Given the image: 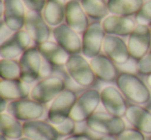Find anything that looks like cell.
<instances>
[{
  "label": "cell",
  "mask_w": 151,
  "mask_h": 140,
  "mask_svg": "<svg viewBox=\"0 0 151 140\" xmlns=\"http://www.w3.org/2000/svg\"><path fill=\"white\" fill-rule=\"evenodd\" d=\"M148 140H151V135H149V138H148Z\"/></svg>",
  "instance_id": "60d3db41"
},
{
  "label": "cell",
  "mask_w": 151,
  "mask_h": 140,
  "mask_svg": "<svg viewBox=\"0 0 151 140\" xmlns=\"http://www.w3.org/2000/svg\"><path fill=\"white\" fill-rule=\"evenodd\" d=\"M0 76L1 80H19L21 77V68L19 61L17 59H1Z\"/></svg>",
  "instance_id": "83f0119b"
},
{
  "label": "cell",
  "mask_w": 151,
  "mask_h": 140,
  "mask_svg": "<svg viewBox=\"0 0 151 140\" xmlns=\"http://www.w3.org/2000/svg\"><path fill=\"white\" fill-rule=\"evenodd\" d=\"M55 41L69 55L82 54V37L66 23L54 27L52 32Z\"/></svg>",
  "instance_id": "9a60e30c"
},
{
  "label": "cell",
  "mask_w": 151,
  "mask_h": 140,
  "mask_svg": "<svg viewBox=\"0 0 151 140\" xmlns=\"http://www.w3.org/2000/svg\"><path fill=\"white\" fill-rule=\"evenodd\" d=\"M0 140H9V138H6V137H4V136L1 135V137H0Z\"/></svg>",
  "instance_id": "ab89813d"
},
{
  "label": "cell",
  "mask_w": 151,
  "mask_h": 140,
  "mask_svg": "<svg viewBox=\"0 0 151 140\" xmlns=\"http://www.w3.org/2000/svg\"><path fill=\"white\" fill-rule=\"evenodd\" d=\"M9 101H7L6 99L1 98V105H0V113H3L5 110H7V107H9Z\"/></svg>",
  "instance_id": "d590c367"
},
{
  "label": "cell",
  "mask_w": 151,
  "mask_h": 140,
  "mask_svg": "<svg viewBox=\"0 0 151 140\" xmlns=\"http://www.w3.org/2000/svg\"><path fill=\"white\" fill-rule=\"evenodd\" d=\"M107 33L101 22H92L82 34V55L87 59H92L103 50L104 40Z\"/></svg>",
  "instance_id": "9c48e42d"
},
{
  "label": "cell",
  "mask_w": 151,
  "mask_h": 140,
  "mask_svg": "<svg viewBox=\"0 0 151 140\" xmlns=\"http://www.w3.org/2000/svg\"><path fill=\"white\" fill-rule=\"evenodd\" d=\"M65 89H67L66 84L61 76L50 75L34 85L31 89L30 98L46 105L52 102Z\"/></svg>",
  "instance_id": "5b68a950"
},
{
  "label": "cell",
  "mask_w": 151,
  "mask_h": 140,
  "mask_svg": "<svg viewBox=\"0 0 151 140\" xmlns=\"http://www.w3.org/2000/svg\"><path fill=\"white\" fill-rule=\"evenodd\" d=\"M83 9L89 19L101 22L109 16L108 2L105 0H80Z\"/></svg>",
  "instance_id": "4316f807"
},
{
  "label": "cell",
  "mask_w": 151,
  "mask_h": 140,
  "mask_svg": "<svg viewBox=\"0 0 151 140\" xmlns=\"http://www.w3.org/2000/svg\"><path fill=\"white\" fill-rule=\"evenodd\" d=\"M78 99V95L70 89H65L58 97L51 102L47 112L49 122L53 125H59L70 119L71 111Z\"/></svg>",
  "instance_id": "277c9868"
},
{
  "label": "cell",
  "mask_w": 151,
  "mask_h": 140,
  "mask_svg": "<svg viewBox=\"0 0 151 140\" xmlns=\"http://www.w3.org/2000/svg\"><path fill=\"white\" fill-rule=\"evenodd\" d=\"M116 86L124 97L134 104H146L151 99L148 85L132 72H121L116 80Z\"/></svg>",
  "instance_id": "6da1fadb"
},
{
  "label": "cell",
  "mask_w": 151,
  "mask_h": 140,
  "mask_svg": "<svg viewBox=\"0 0 151 140\" xmlns=\"http://www.w3.org/2000/svg\"><path fill=\"white\" fill-rule=\"evenodd\" d=\"M68 76L80 87L89 88L95 82V74L90 65V61L82 54L70 55L65 64Z\"/></svg>",
  "instance_id": "7a4b0ae2"
},
{
  "label": "cell",
  "mask_w": 151,
  "mask_h": 140,
  "mask_svg": "<svg viewBox=\"0 0 151 140\" xmlns=\"http://www.w3.org/2000/svg\"><path fill=\"white\" fill-rule=\"evenodd\" d=\"M36 46H37L40 53L42 54L44 60L55 67L65 66L69 56H70L56 41L48 40V41L38 44Z\"/></svg>",
  "instance_id": "603a6c76"
},
{
  "label": "cell",
  "mask_w": 151,
  "mask_h": 140,
  "mask_svg": "<svg viewBox=\"0 0 151 140\" xmlns=\"http://www.w3.org/2000/svg\"><path fill=\"white\" fill-rule=\"evenodd\" d=\"M124 117L132 128L143 132L145 135H151V111L144 106L132 103L128 105Z\"/></svg>",
  "instance_id": "44dd1931"
},
{
  "label": "cell",
  "mask_w": 151,
  "mask_h": 140,
  "mask_svg": "<svg viewBox=\"0 0 151 140\" xmlns=\"http://www.w3.org/2000/svg\"><path fill=\"white\" fill-rule=\"evenodd\" d=\"M101 25L107 34L125 37L132 34L138 24L132 17L109 15L101 21Z\"/></svg>",
  "instance_id": "ac0fdd59"
},
{
  "label": "cell",
  "mask_w": 151,
  "mask_h": 140,
  "mask_svg": "<svg viewBox=\"0 0 151 140\" xmlns=\"http://www.w3.org/2000/svg\"><path fill=\"white\" fill-rule=\"evenodd\" d=\"M143 3V0H108V7L111 15L132 17L138 14Z\"/></svg>",
  "instance_id": "d4e9b609"
},
{
  "label": "cell",
  "mask_w": 151,
  "mask_h": 140,
  "mask_svg": "<svg viewBox=\"0 0 151 140\" xmlns=\"http://www.w3.org/2000/svg\"><path fill=\"white\" fill-rule=\"evenodd\" d=\"M7 113L21 122H30L40 119L46 113L45 104L31 98L11 101L7 107Z\"/></svg>",
  "instance_id": "ba28073f"
},
{
  "label": "cell",
  "mask_w": 151,
  "mask_h": 140,
  "mask_svg": "<svg viewBox=\"0 0 151 140\" xmlns=\"http://www.w3.org/2000/svg\"><path fill=\"white\" fill-rule=\"evenodd\" d=\"M137 71L141 75H150L151 74V50L139 61H137Z\"/></svg>",
  "instance_id": "f546056e"
},
{
  "label": "cell",
  "mask_w": 151,
  "mask_h": 140,
  "mask_svg": "<svg viewBox=\"0 0 151 140\" xmlns=\"http://www.w3.org/2000/svg\"><path fill=\"white\" fill-rule=\"evenodd\" d=\"M28 11L42 13L48 0H22Z\"/></svg>",
  "instance_id": "d6a6232c"
},
{
  "label": "cell",
  "mask_w": 151,
  "mask_h": 140,
  "mask_svg": "<svg viewBox=\"0 0 151 140\" xmlns=\"http://www.w3.org/2000/svg\"><path fill=\"white\" fill-rule=\"evenodd\" d=\"M21 80L26 84H33L42 76L44 58L37 46H30L19 59Z\"/></svg>",
  "instance_id": "52a82bcc"
},
{
  "label": "cell",
  "mask_w": 151,
  "mask_h": 140,
  "mask_svg": "<svg viewBox=\"0 0 151 140\" xmlns=\"http://www.w3.org/2000/svg\"><path fill=\"white\" fill-rule=\"evenodd\" d=\"M76 124L77 123L73 122L71 119H68L59 125H55V128H56L60 137H67V136H70L75 133Z\"/></svg>",
  "instance_id": "4dcf8cb0"
},
{
  "label": "cell",
  "mask_w": 151,
  "mask_h": 140,
  "mask_svg": "<svg viewBox=\"0 0 151 140\" xmlns=\"http://www.w3.org/2000/svg\"><path fill=\"white\" fill-rule=\"evenodd\" d=\"M147 85H148V87L150 88V90H151V74L147 76Z\"/></svg>",
  "instance_id": "74e56055"
},
{
  "label": "cell",
  "mask_w": 151,
  "mask_h": 140,
  "mask_svg": "<svg viewBox=\"0 0 151 140\" xmlns=\"http://www.w3.org/2000/svg\"><path fill=\"white\" fill-rule=\"evenodd\" d=\"M103 50L116 65H124L132 59L127 42L120 36L107 34L104 40Z\"/></svg>",
  "instance_id": "2e32d148"
},
{
  "label": "cell",
  "mask_w": 151,
  "mask_h": 140,
  "mask_svg": "<svg viewBox=\"0 0 151 140\" xmlns=\"http://www.w3.org/2000/svg\"><path fill=\"white\" fill-rule=\"evenodd\" d=\"M31 90L28 84L22 80H1L0 82V95L1 98L7 101H15L30 97Z\"/></svg>",
  "instance_id": "7402d4cb"
},
{
  "label": "cell",
  "mask_w": 151,
  "mask_h": 140,
  "mask_svg": "<svg viewBox=\"0 0 151 140\" xmlns=\"http://www.w3.org/2000/svg\"><path fill=\"white\" fill-rule=\"evenodd\" d=\"M149 27H150V32H151V26H149Z\"/></svg>",
  "instance_id": "b9f144b4"
},
{
  "label": "cell",
  "mask_w": 151,
  "mask_h": 140,
  "mask_svg": "<svg viewBox=\"0 0 151 140\" xmlns=\"http://www.w3.org/2000/svg\"><path fill=\"white\" fill-rule=\"evenodd\" d=\"M33 41L25 29L14 32L5 41L0 44V57L1 59L20 58Z\"/></svg>",
  "instance_id": "8fae6325"
},
{
  "label": "cell",
  "mask_w": 151,
  "mask_h": 140,
  "mask_svg": "<svg viewBox=\"0 0 151 140\" xmlns=\"http://www.w3.org/2000/svg\"><path fill=\"white\" fill-rule=\"evenodd\" d=\"M137 24L151 26V0H147L143 3L141 9L134 16Z\"/></svg>",
  "instance_id": "f1b7e54d"
},
{
  "label": "cell",
  "mask_w": 151,
  "mask_h": 140,
  "mask_svg": "<svg viewBox=\"0 0 151 140\" xmlns=\"http://www.w3.org/2000/svg\"><path fill=\"white\" fill-rule=\"evenodd\" d=\"M65 5L62 0H48L42 11L46 22L51 27H57L65 21Z\"/></svg>",
  "instance_id": "cb8c5ba5"
},
{
  "label": "cell",
  "mask_w": 151,
  "mask_h": 140,
  "mask_svg": "<svg viewBox=\"0 0 151 140\" xmlns=\"http://www.w3.org/2000/svg\"><path fill=\"white\" fill-rule=\"evenodd\" d=\"M117 140H146L145 134L137 130L136 128L125 129L117 136Z\"/></svg>",
  "instance_id": "1f68e13d"
},
{
  "label": "cell",
  "mask_w": 151,
  "mask_h": 140,
  "mask_svg": "<svg viewBox=\"0 0 151 140\" xmlns=\"http://www.w3.org/2000/svg\"><path fill=\"white\" fill-rule=\"evenodd\" d=\"M97 140H117L116 136H103Z\"/></svg>",
  "instance_id": "8d00e7d4"
},
{
  "label": "cell",
  "mask_w": 151,
  "mask_h": 140,
  "mask_svg": "<svg viewBox=\"0 0 151 140\" xmlns=\"http://www.w3.org/2000/svg\"><path fill=\"white\" fill-rule=\"evenodd\" d=\"M127 45L132 59L136 61L142 59L151 48L150 27L138 24L132 34L128 36Z\"/></svg>",
  "instance_id": "4fadbf2b"
},
{
  "label": "cell",
  "mask_w": 151,
  "mask_h": 140,
  "mask_svg": "<svg viewBox=\"0 0 151 140\" xmlns=\"http://www.w3.org/2000/svg\"><path fill=\"white\" fill-rule=\"evenodd\" d=\"M62 140H91L90 137L85 134H73L70 136L64 137Z\"/></svg>",
  "instance_id": "e575fe53"
},
{
  "label": "cell",
  "mask_w": 151,
  "mask_h": 140,
  "mask_svg": "<svg viewBox=\"0 0 151 140\" xmlns=\"http://www.w3.org/2000/svg\"><path fill=\"white\" fill-rule=\"evenodd\" d=\"M24 29L27 31L36 45L50 40V36L53 32L51 26L45 20L42 13L32 11H28L26 14Z\"/></svg>",
  "instance_id": "7c38bea8"
},
{
  "label": "cell",
  "mask_w": 151,
  "mask_h": 140,
  "mask_svg": "<svg viewBox=\"0 0 151 140\" xmlns=\"http://www.w3.org/2000/svg\"><path fill=\"white\" fill-rule=\"evenodd\" d=\"M0 25H1L0 26V39H1V43H2L3 41H5V40L14 33V32L7 27L6 24L4 23V21H3L2 19H1V22H0Z\"/></svg>",
  "instance_id": "836d02e7"
},
{
  "label": "cell",
  "mask_w": 151,
  "mask_h": 140,
  "mask_svg": "<svg viewBox=\"0 0 151 140\" xmlns=\"http://www.w3.org/2000/svg\"><path fill=\"white\" fill-rule=\"evenodd\" d=\"M0 124H1V135L9 139L17 140L24 136L23 124L21 121L16 119L9 113L0 114Z\"/></svg>",
  "instance_id": "484cf974"
},
{
  "label": "cell",
  "mask_w": 151,
  "mask_h": 140,
  "mask_svg": "<svg viewBox=\"0 0 151 140\" xmlns=\"http://www.w3.org/2000/svg\"><path fill=\"white\" fill-rule=\"evenodd\" d=\"M101 105L107 112L119 117H123L127 110L126 98L118 88L107 86L101 90Z\"/></svg>",
  "instance_id": "5bb4252c"
},
{
  "label": "cell",
  "mask_w": 151,
  "mask_h": 140,
  "mask_svg": "<svg viewBox=\"0 0 151 140\" xmlns=\"http://www.w3.org/2000/svg\"><path fill=\"white\" fill-rule=\"evenodd\" d=\"M22 0H1V19L13 32L24 29L27 11Z\"/></svg>",
  "instance_id": "30bf717a"
},
{
  "label": "cell",
  "mask_w": 151,
  "mask_h": 140,
  "mask_svg": "<svg viewBox=\"0 0 151 140\" xmlns=\"http://www.w3.org/2000/svg\"><path fill=\"white\" fill-rule=\"evenodd\" d=\"M24 136L32 140H58L60 135L50 122L35 119L23 123Z\"/></svg>",
  "instance_id": "e0dca14e"
},
{
  "label": "cell",
  "mask_w": 151,
  "mask_h": 140,
  "mask_svg": "<svg viewBox=\"0 0 151 140\" xmlns=\"http://www.w3.org/2000/svg\"><path fill=\"white\" fill-rule=\"evenodd\" d=\"M65 23L77 33L83 34L88 26L89 18L78 0H69L65 5Z\"/></svg>",
  "instance_id": "d6986e66"
},
{
  "label": "cell",
  "mask_w": 151,
  "mask_h": 140,
  "mask_svg": "<svg viewBox=\"0 0 151 140\" xmlns=\"http://www.w3.org/2000/svg\"><path fill=\"white\" fill-rule=\"evenodd\" d=\"M86 125L89 130L105 136H116L121 134L126 129L123 117L113 115L107 111H96Z\"/></svg>",
  "instance_id": "3957f363"
},
{
  "label": "cell",
  "mask_w": 151,
  "mask_h": 140,
  "mask_svg": "<svg viewBox=\"0 0 151 140\" xmlns=\"http://www.w3.org/2000/svg\"><path fill=\"white\" fill-rule=\"evenodd\" d=\"M17 140H32V139H30V138L26 137V136H23V137L19 138V139H17Z\"/></svg>",
  "instance_id": "f35d334b"
},
{
  "label": "cell",
  "mask_w": 151,
  "mask_h": 140,
  "mask_svg": "<svg viewBox=\"0 0 151 140\" xmlns=\"http://www.w3.org/2000/svg\"><path fill=\"white\" fill-rule=\"evenodd\" d=\"M90 65L95 74V77L101 82H116L118 75L120 74L117 65L105 54H99L94 58L90 59Z\"/></svg>",
  "instance_id": "ffe728a7"
},
{
  "label": "cell",
  "mask_w": 151,
  "mask_h": 140,
  "mask_svg": "<svg viewBox=\"0 0 151 140\" xmlns=\"http://www.w3.org/2000/svg\"><path fill=\"white\" fill-rule=\"evenodd\" d=\"M101 104V91L92 88L88 89L78 96L70 119L76 123H86L96 112Z\"/></svg>",
  "instance_id": "8992f818"
}]
</instances>
